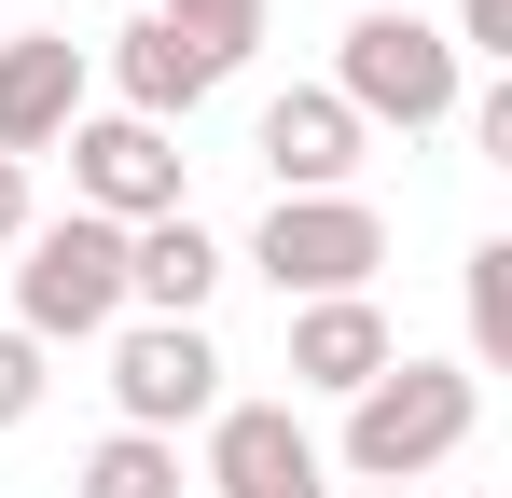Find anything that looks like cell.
Returning <instances> with one entry per match:
<instances>
[{
	"mask_svg": "<svg viewBox=\"0 0 512 498\" xmlns=\"http://www.w3.org/2000/svg\"><path fill=\"white\" fill-rule=\"evenodd\" d=\"M388 360H402V332H388L374 291H346V305H291V388H305V402H360Z\"/></svg>",
	"mask_w": 512,
	"mask_h": 498,
	"instance_id": "cell-10",
	"label": "cell"
},
{
	"mask_svg": "<svg viewBox=\"0 0 512 498\" xmlns=\"http://www.w3.org/2000/svg\"><path fill=\"white\" fill-rule=\"evenodd\" d=\"M457 305H471V374H499L512 360V236H485L457 263Z\"/></svg>",
	"mask_w": 512,
	"mask_h": 498,
	"instance_id": "cell-14",
	"label": "cell"
},
{
	"mask_svg": "<svg viewBox=\"0 0 512 498\" xmlns=\"http://www.w3.org/2000/svg\"><path fill=\"white\" fill-rule=\"evenodd\" d=\"M56 153H70V208L111 222V236H139V222L194 208V153H180L167 125H139V111H84Z\"/></svg>",
	"mask_w": 512,
	"mask_h": 498,
	"instance_id": "cell-5",
	"label": "cell"
},
{
	"mask_svg": "<svg viewBox=\"0 0 512 498\" xmlns=\"http://www.w3.org/2000/svg\"><path fill=\"white\" fill-rule=\"evenodd\" d=\"M208 97H222V70H208V56H194V42H180L167 14H139V28H111V111H139V125H194V111H208Z\"/></svg>",
	"mask_w": 512,
	"mask_h": 498,
	"instance_id": "cell-12",
	"label": "cell"
},
{
	"mask_svg": "<svg viewBox=\"0 0 512 498\" xmlns=\"http://www.w3.org/2000/svg\"><path fill=\"white\" fill-rule=\"evenodd\" d=\"M443 42H457V70H471V56H499V70H512V0H457Z\"/></svg>",
	"mask_w": 512,
	"mask_h": 498,
	"instance_id": "cell-17",
	"label": "cell"
},
{
	"mask_svg": "<svg viewBox=\"0 0 512 498\" xmlns=\"http://www.w3.org/2000/svg\"><path fill=\"white\" fill-rule=\"evenodd\" d=\"M208 498H333V457L291 402H222L208 415Z\"/></svg>",
	"mask_w": 512,
	"mask_h": 498,
	"instance_id": "cell-8",
	"label": "cell"
},
{
	"mask_svg": "<svg viewBox=\"0 0 512 498\" xmlns=\"http://www.w3.org/2000/svg\"><path fill=\"white\" fill-rule=\"evenodd\" d=\"M250 263L277 277V305H346V291H374V263H388V208H374V194H277Z\"/></svg>",
	"mask_w": 512,
	"mask_h": 498,
	"instance_id": "cell-4",
	"label": "cell"
},
{
	"mask_svg": "<svg viewBox=\"0 0 512 498\" xmlns=\"http://www.w3.org/2000/svg\"><path fill=\"white\" fill-rule=\"evenodd\" d=\"M153 14H167V28H180V42H194V56H208L222 83L263 56V0H153Z\"/></svg>",
	"mask_w": 512,
	"mask_h": 498,
	"instance_id": "cell-15",
	"label": "cell"
},
{
	"mask_svg": "<svg viewBox=\"0 0 512 498\" xmlns=\"http://www.w3.org/2000/svg\"><path fill=\"white\" fill-rule=\"evenodd\" d=\"M333 498H416V485H333Z\"/></svg>",
	"mask_w": 512,
	"mask_h": 498,
	"instance_id": "cell-19",
	"label": "cell"
},
{
	"mask_svg": "<svg viewBox=\"0 0 512 498\" xmlns=\"http://www.w3.org/2000/svg\"><path fill=\"white\" fill-rule=\"evenodd\" d=\"M250 153L277 166V194H360L374 139H360V111H346L333 83H277V97L250 111Z\"/></svg>",
	"mask_w": 512,
	"mask_h": 498,
	"instance_id": "cell-7",
	"label": "cell"
},
{
	"mask_svg": "<svg viewBox=\"0 0 512 498\" xmlns=\"http://www.w3.org/2000/svg\"><path fill=\"white\" fill-rule=\"evenodd\" d=\"M28 222H42V208H28V166H0V249L28 236Z\"/></svg>",
	"mask_w": 512,
	"mask_h": 498,
	"instance_id": "cell-18",
	"label": "cell"
},
{
	"mask_svg": "<svg viewBox=\"0 0 512 498\" xmlns=\"http://www.w3.org/2000/svg\"><path fill=\"white\" fill-rule=\"evenodd\" d=\"M84 111H97V70H84L70 28H14V42H0V166L56 153Z\"/></svg>",
	"mask_w": 512,
	"mask_h": 498,
	"instance_id": "cell-9",
	"label": "cell"
},
{
	"mask_svg": "<svg viewBox=\"0 0 512 498\" xmlns=\"http://www.w3.org/2000/svg\"><path fill=\"white\" fill-rule=\"evenodd\" d=\"M471 429H485V374L471 360H388L319 457H333V485H429L443 457H471Z\"/></svg>",
	"mask_w": 512,
	"mask_h": 498,
	"instance_id": "cell-1",
	"label": "cell"
},
{
	"mask_svg": "<svg viewBox=\"0 0 512 498\" xmlns=\"http://www.w3.org/2000/svg\"><path fill=\"white\" fill-rule=\"evenodd\" d=\"M236 277V249L208 236L194 208H167V222H139L125 236V319H208V291Z\"/></svg>",
	"mask_w": 512,
	"mask_h": 498,
	"instance_id": "cell-11",
	"label": "cell"
},
{
	"mask_svg": "<svg viewBox=\"0 0 512 498\" xmlns=\"http://www.w3.org/2000/svg\"><path fill=\"white\" fill-rule=\"evenodd\" d=\"M14 332L56 360V346H111L125 332V236L111 222H28L14 236Z\"/></svg>",
	"mask_w": 512,
	"mask_h": 498,
	"instance_id": "cell-3",
	"label": "cell"
},
{
	"mask_svg": "<svg viewBox=\"0 0 512 498\" xmlns=\"http://www.w3.org/2000/svg\"><path fill=\"white\" fill-rule=\"evenodd\" d=\"M70 498H194V485H180V443H153V429H97L84 471H70Z\"/></svg>",
	"mask_w": 512,
	"mask_h": 498,
	"instance_id": "cell-13",
	"label": "cell"
},
{
	"mask_svg": "<svg viewBox=\"0 0 512 498\" xmlns=\"http://www.w3.org/2000/svg\"><path fill=\"white\" fill-rule=\"evenodd\" d=\"M333 97L360 111V139H443L457 97H471V70H457V42L429 14L374 0V14H346V42H333Z\"/></svg>",
	"mask_w": 512,
	"mask_h": 498,
	"instance_id": "cell-2",
	"label": "cell"
},
{
	"mask_svg": "<svg viewBox=\"0 0 512 498\" xmlns=\"http://www.w3.org/2000/svg\"><path fill=\"white\" fill-rule=\"evenodd\" d=\"M42 388H56V374H42V346L0 319V429H28V415H42Z\"/></svg>",
	"mask_w": 512,
	"mask_h": 498,
	"instance_id": "cell-16",
	"label": "cell"
},
{
	"mask_svg": "<svg viewBox=\"0 0 512 498\" xmlns=\"http://www.w3.org/2000/svg\"><path fill=\"white\" fill-rule=\"evenodd\" d=\"M208 415H222V346H208V319H125L111 332V429L180 443V429H208Z\"/></svg>",
	"mask_w": 512,
	"mask_h": 498,
	"instance_id": "cell-6",
	"label": "cell"
}]
</instances>
